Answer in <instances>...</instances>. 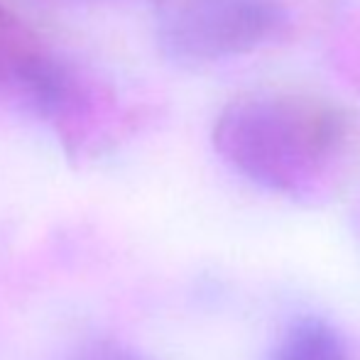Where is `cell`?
<instances>
[{
  "instance_id": "cell-1",
  "label": "cell",
  "mask_w": 360,
  "mask_h": 360,
  "mask_svg": "<svg viewBox=\"0 0 360 360\" xmlns=\"http://www.w3.org/2000/svg\"><path fill=\"white\" fill-rule=\"evenodd\" d=\"M285 25L275 0H157V34L172 57L214 62L250 52Z\"/></svg>"
},
{
  "instance_id": "cell-2",
  "label": "cell",
  "mask_w": 360,
  "mask_h": 360,
  "mask_svg": "<svg viewBox=\"0 0 360 360\" xmlns=\"http://www.w3.org/2000/svg\"><path fill=\"white\" fill-rule=\"evenodd\" d=\"M267 360H348V353L326 323L302 321L289 328Z\"/></svg>"
}]
</instances>
